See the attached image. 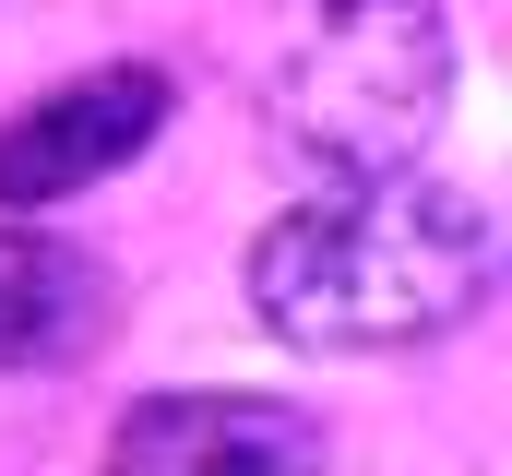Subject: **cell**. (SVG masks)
<instances>
[{
	"instance_id": "3957f363",
	"label": "cell",
	"mask_w": 512,
	"mask_h": 476,
	"mask_svg": "<svg viewBox=\"0 0 512 476\" xmlns=\"http://www.w3.org/2000/svg\"><path fill=\"white\" fill-rule=\"evenodd\" d=\"M167 72L155 60H108V72H72L48 84L24 119H0V215H48L96 179H120L131 155L167 131Z\"/></svg>"
},
{
	"instance_id": "7a4b0ae2",
	"label": "cell",
	"mask_w": 512,
	"mask_h": 476,
	"mask_svg": "<svg viewBox=\"0 0 512 476\" xmlns=\"http://www.w3.org/2000/svg\"><path fill=\"white\" fill-rule=\"evenodd\" d=\"M453 96V36L429 0H310L298 36L274 48V131L334 167V179H393Z\"/></svg>"
},
{
	"instance_id": "277c9868",
	"label": "cell",
	"mask_w": 512,
	"mask_h": 476,
	"mask_svg": "<svg viewBox=\"0 0 512 476\" xmlns=\"http://www.w3.org/2000/svg\"><path fill=\"white\" fill-rule=\"evenodd\" d=\"M108 476H322V429L274 393H155L108 429Z\"/></svg>"
},
{
	"instance_id": "6da1fadb",
	"label": "cell",
	"mask_w": 512,
	"mask_h": 476,
	"mask_svg": "<svg viewBox=\"0 0 512 476\" xmlns=\"http://www.w3.org/2000/svg\"><path fill=\"white\" fill-rule=\"evenodd\" d=\"M489 298V215L441 179H334L251 238V310L286 346H429Z\"/></svg>"
},
{
	"instance_id": "5b68a950",
	"label": "cell",
	"mask_w": 512,
	"mask_h": 476,
	"mask_svg": "<svg viewBox=\"0 0 512 476\" xmlns=\"http://www.w3.org/2000/svg\"><path fill=\"white\" fill-rule=\"evenodd\" d=\"M108 334V274L0 215V369H72Z\"/></svg>"
}]
</instances>
